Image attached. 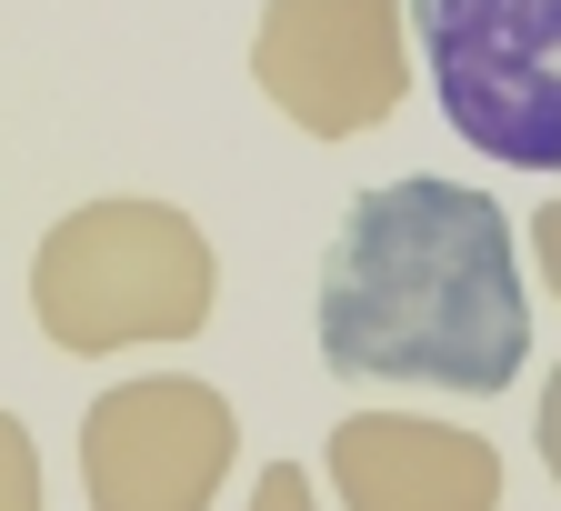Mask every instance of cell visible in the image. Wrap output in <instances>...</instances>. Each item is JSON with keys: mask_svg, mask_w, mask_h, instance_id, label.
I'll list each match as a JSON object with an SVG mask.
<instances>
[{"mask_svg": "<svg viewBox=\"0 0 561 511\" xmlns=\"http://www.w3.org/2000/svg\"><path fill=\"white\" fill-rule=\"evenodd\" d=\"M251 511H311V472L301 462H271L261 491H251Z\"/></svg>", "mask_w": 561, "mask_h": 511, "instance_id": "8", "label": "cell"}, {"mask_svg": "<svg viewBox=\"0 0 561 511\" xmlns=\"http://www.w3.org/2000/svg\"><path fill=\"white\" fill-rule=\"evenodd\" d=\"M321 361L341 382L512 391L531 361V291L512 211L471 181H371L321 261Z\"/></svg>", "mask_w": 561, "mask_h": 511, "instance_id": "1", "label": "cell"}, {"mask_svg": "<svg viewBox=\"0 0 561 511\" xmlns=\"http://www.w3.org/2000/svg\"><path fill=\"white\" fill-rule=\"evenodd\" d=\"M210 241L171 201H91L41 241L31 311L60 351H130V341H191L210 321Z\"/></svg>", "mask_w": 561, "mask_h": 511, "instance_id": "2", "label": "cell"}, {"mask_svg": "<svg viewBox=\"0 0 561 511\" xmlns=\"http://www.w3.org/2000/svg\"><path fill=\"white\" fill-rule=\"evenodd\" d=\"M541 462H551V481H561V361H551V391H541Z\"/></svg>", "mask_w": 561, "mask_h": 511, "instance_id": "10", "label": "cell"}, {"mask_svg": "<svg viewBox=\"0 0 561 511\" xmlns=\"http://www.w3.org/2000/svg\"><path fill=\"white\" fill-rule=\"evenodd\" d=\"M401 21L471 151L561 181V0H401Z\"/></svg>", "mask_w": 561, "mask_h": 511, "instance_id": "3", "label": "cell"}, {"mask_svg": "<svg viewBox=\"0 0 561 511\" xmlns=\"http://www.w3.org/2000/svg\"><path fill=\"white\" fill-rule=\"evenodd\" d=\"M331 491L351 511H502V452L451 421L351 411L331 431Z\"/></svg>", "mask_w": 561, "mask_h": 511, "instance_id": "6", "label": "cell"}, {"mask_svg": "<svg viewBox=\"0 0 561 511\" xmlns=\"http://www.w3.org/2000/svg\"><path fill=\"white\" fill-rule=\"evenodd\" d=\"M531 251H541V281H551V302H561V201L531 211Z\"/></svg>", "mask_w": 561, "mask_h": 511, "instance_id": "9", "label": "cell"}, {"mask_svg": "<svg viewBox=\"0 0 561 511\" xmlns=\"http://www.w3.org/2000/svg\"><path fill=\"white\" fill-rule=\"evenodd\" d=\"M0 511H41V452L11 411H0Z\"/></svg>", "mask_w": 561, "mask_h": 511, "instance_id": "7", "label": "cell"}, {"mask_svg": "<svg viewBox=\"0 0 561 511\" xmlns=\"http://www.w3.org/2000/svg\"><path fill=\"white\" fill-rule=\"evenodd\" d=\"M251 81L311 140L381 130L411 91V21L401 0H271L251 41Z\"/></svg>", "mask_w": 561, "mask_h": 511, "instance_id": "4", "label": "cell"}, {"mask_svg": "<svg viewBox=\"0 0 561 511\" xmlns=\"http://www.w3.org/2000/svg\"><path fill=\"white\" fill-rule=\"evenodd\" d=\"M241 452V421L210 382H121L91 401L81 421V481H91V511H201L221 491Z\"/></svg>", "mask_w": 561, "mask_h": 511, "instance_id": "5", "label": "cell"}]
</instances>
